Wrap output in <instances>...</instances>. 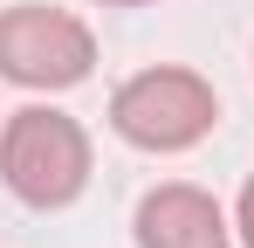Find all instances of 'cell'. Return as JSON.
Returning <instances> with one entry per match:
<instances>
[{
	"mask_svg": "<svg viewBox=\"0 0 254 248\" xmlns=\"http://www.w3.org/2000/svg\"><path fill=\"white\" fill-rule=\"evenodd\" d=\"M0 179L35 214L76 207L89 186V131L55 104H21L0 124Z\"/></svg>",
	"mask_w": 254,
	"mask_h": 248,
	"instance_id": "1",
	"label": "cell"
},
{
	"mask_svg": "<svg viewBox=\"0 0 254 248\" xmlns=\"http://www.w3.org/2000/svg\"><path fill=\"white\" fill-rule=\"evenodd\" d=\"M213 124H220L213 83L199 69H179V62L137 69L110 97V131L124 145H137V152H192Z\"/></svg>",
	"mask_w": 254,
	"mask_h": 248,
	"instance_id": "2",
	"label": "cell"
},
{
	"mask_svg": "<svg viewBox=\"0 0 254 248\" xmlns=\"http://www.w3.org/2000/svg\"><path fill=\"white\" fill-rule=\"evenodd\" d=\"M96 69V35L69 7H0V76L21 90H76Z\"/></svg>",
	"mask_w": 254,
	"mask_h": 248,
	"instance_id": "3",
	"label": "cell"
},
{
	"mask_svg": "<svg viewBox=\"0 0 254 248\" xmlns=\"http://www.w3.org/2000/svg\"><path fill=\"white\" fill-rule=\"evenodd\" d=\"M130 235H137V248H227L234 242L220 200L206 186H186V179L151 186L137 200V214H130Z\"/></svg>",
	"mask_w": 254,
	"mask_h": 248,
	"instance_id": "4",
	"label": "cell"
},
{
	"mask_svg": "<svg viewBox=\"0 0 254 248\" xmlns=\"http://www.w3.org/2000/svg\"><path fill=\"white\" fill-rule=\"evenodd\" d=\"M234 242H241V248H254V179L241 186V207H234Z\"/></svg>",
	"mask_w": 254,
	"mask_h": 248,
	"instance_id": "5",
	"label": "cell"
},
{
	"mask_svg": "<svg viewBox=\"0 0 254 248\" xmlns=\"http://www.w3.org/2000/svg\"><path fill=\"white\" fill-rule=\"evenodd\" d=\"M96 7H144V0H96Z\"/></svg>",
	"mask_w": 254,
	"mask_h": 248,
	"instance_id": "6",
	"label": "cell"
}]
</instances>
